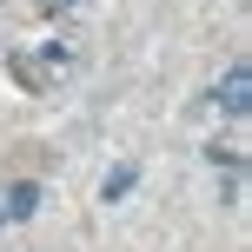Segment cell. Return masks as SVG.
I'll list each match as a JSON object with an SVG mask.
<instances>
[{
  "mask_svg": "<svg viewBox=\"0 0 252 252\" xmlns=\"http://www.w3.org/2000/svg\"><path fill=\"white\" fill-rule=\"evenodd\" d=\"M219 106H226L232 120H246V106H252V73H246V66H226V80H219Z\"/></svg>",
  "mask_w": 252,
  "mask_h": 252,
  "instance_id": "1",
  "label": "cell"
},
{
  "mask_svg": "<svg viewBox=\"0 0 252 252\" xmlns=\"http://www.w3.org/2000/svg\"><path fill=\"white\" fill-rule=\"evenodd\" d=\"M0 213H7V219H33V213H40V186H33V179L7 186V206H0Z\"/></svg>",
  "mask_w": 252,
  "mask_h": 252,
  "instance_id": "2",
  "label": "cell"
},
{
  "mask_svg": "<svg viewBox=\"0 0 252 252\" xmlns=\"http://www.w3.org/2000/svg\"><path fill=\"white\" fill-rule=\"evenodd\" d=\"M133 179H139L133 166H113V173H106V186H100V199H106V206H113V199H126V186H133Z\"/></svg>",
  "mask_w": 252,
  "mask_h": 252,
  "instance_id": "3",
  "label": "cell"
},
{
  "mask_svg": "<svg viewBox=\"0 0 252 252\" xmlns=\"http://www.w3.org/2000/svg\"><path fill=\"white\" fill-rule=\"evenodd\" d=\"M0 226H7V213H0Z\"/></svg>",
  "mask_w": 252,
  "mask_h": 252,
  "instance_id": "4",
  "label": "cell"
}]
</instances>
